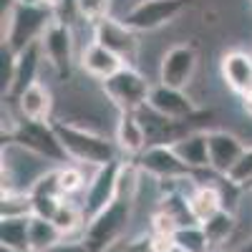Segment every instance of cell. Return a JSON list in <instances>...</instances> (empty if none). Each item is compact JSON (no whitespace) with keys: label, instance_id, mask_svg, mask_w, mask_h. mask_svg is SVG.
<instances>
[{"label":"cell","instance_id":"8992f818","mask_svg":"<svg viewBox=\"0 0 252 252\" xmlns=\"http://www.w3.org/2000/svg\"><path fill=\"white\" fill-rule=\"evenodd\" d=\"M187 10V0H136V3L121 15V20L136 33L159 31Z\"/></svg>","mask_w":252,"mask_h":252},{"label":"cell","instance_id":"3957f363","mask_svg":"<svg viewBox=\"0 0 252 252\" xmlns=\"http://www.w3.org/2000/svg\"><path fill=\"white\" fill-rule=\"evenodd\" d=\"M3 144H18L23 149L38 154L40 159H46L56 166L61 164H68V154L63 149V144L56 134V126H53V119L51 121H31V119H20L15 124V129L3 136Z\"/></svg>","mask_w":252,"mask_h":252},{"label":"cell","instance_id":"52a82bcc","mask_svg":"<svg viewBox=\"0 0 252 252\" xmlns=\"http://www.w3.org/2000/svg\"><path fill=\"white\" fill-rule=\"evenodd\" d=\"M40 48H43L46 63L56 71V76L61 81H68L73 73V31L68 20H61L56 15L40 38Z\"/></svg>","mask_w":252,"mask_h":252},{"label":"cell","instance_id":"4dcf8cb0","mask_svg":"<svg viewBox=\"0 0 252 252\" xmlns=\"http://www.w3.org/2000/svg\"><path fill=\"white\" fill-rule=\"evenodd\" d=\"M177 229H179V222L169 212H164V209L159 207L154 212V217H152V232L154 235H164V237H174Z\"/></svg>","mask_w":252,"mask_h":252},{"label":"cell","instance_id":"83f0119b","mask_svg":"<svg viewBox=\"0 0 252 252\" xmlns=\"http://www.w3.org/2000/svg\"><path fill=\"white\" fill-rule=\"evenodd\" d=\"M76 13L86 20L89 26H96L98 20L109 18L111 13V0H73Z\"/></svg>","mask_w":252,"mask_h":252},{"label":"cell","instance_id":"7402d4cb","mask_svg":"<svg viewBox=\"0 0 252 252\" xmlns=\"http://www.w3.org/2000/svg\"><path fill=\"white\" fill-rule=\"evenodd\" d=\"M63 232L56 227L53 220L31 217V252H51L58 242H63Z\"/></svg>","mask_w":252,"mask_h":252},{"label":"cell","instance_id":"4fadbf2b","mask_svg":"<svg viewBox=\"0 0 252 252\" xmlns=\"http://www.w3.org/2000/svg\"><path fill=\"white\" fill-rule=\"evenodd\" d=\"M209 144V161H212V172L217 177H227L229 169L237 164V159L245 152V141L235 131L227 129H209L207 131Z\"/></svg>","mask_w":252,"mask_h":252},{"label":"cell","instance_id":"ac0fdd59","mask_svg":"<svg viewBox=\"0 0 252 252\" xmlns=\"http://www.w3.org/2000/svg\"><path fill=\"white\" fill-rule=\"evenodd\" d=\"M78 66H81V71L86 73V76H91L96 81H106L119 68H124L126 63L114 51H109L106 46H101V43H96V40H91V43L81 51Z\"/></svg>","mask_w":252,"mask_h":252},{"label":"cell","instance_id":"277c9868","mask_svg":"<svg viewBox=\"0 0 252 252\" xmlns=\"http://www.w3.org/2000/svg\"><path fill=\"white\" fill-rule=\"evenodd\" d=\"M131 204L134 202L129 197H116L106 209H101L96 217L89 220L81 240L91 252H106L121 240L131 222Z\"/></svg>","mask_w":252,"mask_h":252},{"label":"cell","instance_id":"9a60e30c","mask_svg":"<svg viewBox=\"0 0 252 252\" xmlns=\"http://www.w3.org/2000/svg\"><path fill=\"white\" fill-rule=\"evenodd\" d=\"M220 76L224 81V86L237 96H245L247 91H252V53L242 48L227 51L220 61Z\"/></svg>","mask_w":252,"mask_h":252},{"label":"cell","instance_id":"f1b7e54d","mask_svg":"<svg viewBox=\"0 0 252 252\" xmlns=\"http://www.w3.org/2000/svg\"><path fill=\"white\" fill-rule=\"evenodd\" d=\"M227 179L237 184V187H250L252 184V146H245L242 157L237 159V164L229 169Z\"/></svg>","mask_w":252,"mask_h":252},{"label":"cell","instance_id":"4316f807","mask_svg":"<svg viewBox=\"0 0 252 252\" xmlns=\"http://www.w3.org/2000/svg\"><path fill=\"white\" fill-rule=\"evenodd\" d=\"M91 179H86L83 174V164H76V161H68V164H61L58 166V184H61V192L63 197H71L81 189H86Z\"/></svg>","mask_w":252,"mask_h":252},{"label":"cell","instance_id":"d4e9b609","mask_svg":"<svg viewBox=\"0 0 252 252\" xmlns=\"http://www.w3.org/2000/svg\"><path fill=\"white\" fill-rule=\"evenodd\" d=\"M0 217H33V197L28 189H5L0 202Z\"/></svg>","mask_w":252,"mask_h":252},{"label":"cell","instance_id":"6da1fadb","mask_svg":"<svg viewBox=\"0 0 252 252\" xmlns=\"http://www.w3.org/2000/svg\"><path fill=\"white\" fill-rule=\"evenodd\" d=\"M53 126H56V134L63 144V149H66L68 159L76 164L103 166L109 161H116L121 154L114 139L91 129V126H81L66 119H53Z\"/></svg>","mask_w":252,"mask_h":252},{"label":"cell","instance_id":"5b68a950","mask_svg":"<svg viewBox=\"0 0 252 252\" xmlns=\"http://www.w3.org/2000/svg\"><path fill=\"white\" fill-rule=\"evenodd\" d=\"M101 91L116 111H139L146 106L152 83L136 66H124L106 81H101Z\"/></svg>","mask_w":252,"mask_h":252},{"label":"cell","instance_id":"603a6c76","mask_svg":"<svg viewBox=\"0 0 252 252\" xmlns=\"http://www.w3.org/2000/svg\"><path fill=\"white\" fill-rule=\"evenodd\" d=\"M3 247L31 252V217H5L0 224Z\"/></svg>","mask_w":252,"mask_h":252},{"label":"cell","instance_id":"d590c367","mask_svg":"<svg viewBox=\"0 0 252 252\" xmlns=\"http://www.w3.org/2000/svg\"><path fill=\"white\" fill-rule=\"evenodd\" d=\"M0 252H26V250H13V247H3Z\"/></svg>","mask_w":252,"mask_h":252},{"label":"cell","instance_id":"9c48e42d","mask_svg":"<svg viewBox=\"0 0 252 252\" xmlns=\"http://www.w3.org/2000/svg\"><path fill=\"white\" fill-rule=\"evenodd\" d=\"M94 40L101 46H106L109 51H114L126 66H134L139 58V35L134 28H129L121 18H103L94 26Z\"/></svg>","mask_w":252,"mask_h":252},{"label":"cell","instance_id":"8d00e7d4","mask_svg":"<svg viewBox=\"0 0 252 252\" xmlns=\"http://www.w3.org/2000/svg\"><path fill=\"white\" fill-rule=\"evenodd\" d=\"M217 252H224V250H217Z\"/></svg>","mask_w":252,"mask_h":252},{"label":"cell","instance_id":"44dd1931","mask_svg":"<svg viewBox=\"0 0 252 252\" xmlns=\"http://www.w3.org/2000/svg\"><path fill=\"white\" fill-rule=\"evenodd\" d=\"M202 229L204 235L209 240V247H212V252L222 250L227 240H232L235 229H237V215L232 212V209H220V212H215L209 220L202 222Z\"/></svg>","mask_w":252,"mask_h":252},{"label":"cell","instance_id":"7a4b0ae2","mask_svg":"<svg viewBox=\"0 0 252 252\" xmlns=\"http://www.w3.org/2000/svg\"><path fill=\"white\" fill-rule=\"evenodd\" d=\"M56 13L40 5L38 0H18L13 10L3 18V46L18 53L31 43H38Z\"/></svg>","mask_w":252,"mask_h":252},{"label":"cell","instance_id":"836d02e7","mask_svg":"<svg viewBox=\"0 0 252 252\" xmlns=\"http://www.w3.org/2000/svg\"><path fill=\"white\" fill-rule=\"evenodd\" d=\"M38 3H40V5H46V8H51V10L56 13L63 3H66V0H38Z\"/></svg>","mask_w":252,"mask_h":252},{"label":"cell","instance_id":"2e32d148","mask_svg":"<svg viewBox=\"0 0 252 252\" xmlns=\"http://www.w3.org/2000/svg\"><path fill=\"white\" fill-rule=\"evenodd\" d=\"M114 141L119 146V152L126 154V157H139L146 146H149L144 124H141L136 111H119L116 129H114Z\"/></svg>","mask_w":252,"mask_h":252},{"label":"cell","instance_id":"e575fe53","mask_svg":"<svg viewBox=\"0 0 252 252\" xmlns=\"http://www.w3.org/2000/svg\"><path fill=\"white\" fill-rule=\"evenodd\" d=\"M237 252H252V237H250V240H245V242L237 247Z\"/></svg>","mask_w":252,"mask_h":252},{"label":"cell","instance_id":"e0dca14e","mask_svg":"<svg viewBox=\"0 0 252 252\" xmlns=\"http://www.w3.org/2000/svg\"><path fill=\"white\" fill-rule=\"evenodd\" d=\"M13 101V98H8ZM13 106L18 111L20 119H31V121H51V114H53V94L46 83L35 81L33 86H28L23 94H20Z\"/></svg>","mask_w":252,"mask_h":252},{"label":"cell","instance_id":"d6a6232c","mask_svg":"<svg viewBox=\"0 0 252 252\" xmlns=\"http://www.w3.org/2000/svg\"><path fill=\"white\" fill-rule=\"evenodd\" d=\"M242 98V109H245V114L252 119V91H247L245 96H240Z\"/></svg>","mask_w":252,"mask_h":252},{"label":"cell","instance_id":"f546056e","mask_svg":"<svg viewBox=\"0 0 252 252\" xmlns=\"http://www.w3.org/2000/svg\"><path fill=\"white\" fill-rule=\"evenodd\" d=\"M0 91H3V96L10 91V83H13V73H15V53L3 46L0 48Z\"/></svg>","mask_w":252,"mask_h":252},{"label":"cell","instance_id":"d6986e66","mask_svg":"<svg viewBox=\"0 0 252 252\" xmlns=\"http://www.w3.org/2000/svg\"><path fill=\"white\" fill-rule=\"evenodd\" d=\"M172 146H174V152L179 154V159H182L192 172L212 169V161H209L207 131H189V134H184L179 141H174Z\"/></svg>","mask_w":252,"mask_h":252},{"label":"cell","instance_id":"5bb4252c","mask_svg":"<svg viewBox=\"0 0 252 252\" xmlns=\"http://www.w3.org/2000/svg\"><path fill=\"white\" fill-rule=\"evenodd\" d=\"M46 63V56H43V48H40V40L38 43H31L28 48L18 51L15 53V73H13V83H10V91L3 96V98H18L28 86L38 81L40 76V68Z\"/></svg>","mask_w":252,"mask_h":252},{"label":"cell","instance_id":"30bf717a","mask_svg":"<svg viewBox=\"0 0 252 252\" xmlns=\"http://www.w3.org/2000/svg\"><path fill=\"white\" fill-rule=\"evenodd\" d=\"M119 177H121V159L109 161L98 166L94 172L89 187H86V197H83V212H86V222L96 217L101 209H106L116 197H119Z\"/></svg>","mask_w":252,"mask_h":252},{"label":"cell","instance_id":"ba28073f","mask_svg":"<svg viewBox=\"0 0 252 252\" xmlns=\"http://www.w3.org/2000/svg\"><path fill=\"white\" fill-rule=\"evenodd\" d=\"M199 66V48L194 43H177L164 51L159 61V83L174 89H189Z\"/></svg>","mask_w":252,"mask_h":252},{"label":"cell","instance_id":"7c38bea8","mask_svg":"<svg viewBox=\"0 0 252 252\" xmlns=\"http://www.w3.org/2000/svg\"><path fill=\"white\" fill-rule=\"evenodd\" d=\"M146 106L166 119H174V121L192 119L199 111L194 98L184 89H174V86H166V83H154L149 91V98H146Z\"/></svg>","mask_w":252,"mask_h":252},{"label":"cell","instance_id":"1f68e13d","mask_svg":"<svg viewBox=\"0 0 252 252\" xmlns=\"http://www.w3.org/2000/svg\"><path fill=\"white\" fill-rule=\"evenodd\" d=\"M51 252H91V250L86 247V242H83V240H76V242L63 240V242H58Z\"/></svg>","mask_w":252,"mask_h":252},{"label":"cell","instance_id":"8fae6325","mask_svg":"<svg viewBox=\"0 0 252 252\" xmlns=\"http://www.w3.org/2000/svg\"><path fill=\"white\" fill-rule=\"evenodd\" d=\"M136 166L144 174H152L154 179H182V177H194V172L179 159L172 144H152L136 157Z\"/></svg>","mask_w":252,"mask_h":252},{"label":"cell","instance_id":"cb8c5ba5","mask_svg":"<svg viewBox=\"0 0 252 252\" xmlns=\"http://www.w3.org/2000/svg\"><path fill=\"white\" fill-rule=\"evenodd\" d=\"M53 222H56V227L63 232V237L78 232L81 227L86 229V212H83V204H76L73 199L63 197V202H61V207H58Z\"/></svg>","mask_w":252,"mask_h":252},{"label":"cell","instance_id":"ffe728a7","mask_svg":"<svg viewBox=\"0 0 252 252\" xmlns=\"http://www.w3.org/2000/svg\"><path fill=\"white\" fill-rule=\"evenodd\" d=\"M187 199H189V209H192L194 222H199V224L224 207L222 189H220V184H212V182L197 184V187L192 189V194H189Z\"/></svg>","mask_w":252,"mask_h":252},{"label":"cell","instance_id":"484cf974","mask_svg":"<svg viewBox=\"0 0 252 252\" xmlns=\"http://www.w3.org/2000/svg\"><path fill=\"white\" fill-rule=\"evenodd\" d=\"M174 242H177L179 252H212L202 224H197V222L179 227L177 232H174Z\"/></svg>","mask_w":252,"mask_h":252}]
</instances>
